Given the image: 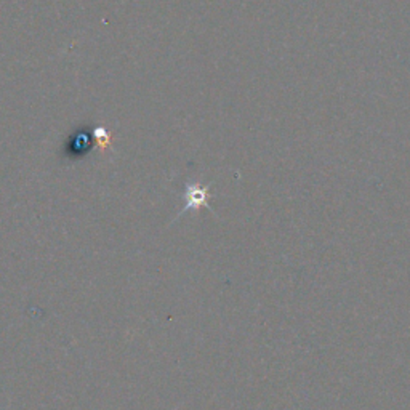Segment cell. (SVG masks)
Segmentation results:
<instances>
[{
	"label": "cell",
	"mask_w": 410,
	"mask_h": 410,
	"mask_svg": "<svg viewBox=\"0 0 410 410\" xmlns=\"http://www.w3.org/2000/svg\"><path fill=\"white\" fill-rule=\"evenodd\" d=\"M186 209H196V207H201L205 202V191L201 189V187H187L186 194Z\"/></svg>",
	"instance_id": "1"
}]
</instances>
